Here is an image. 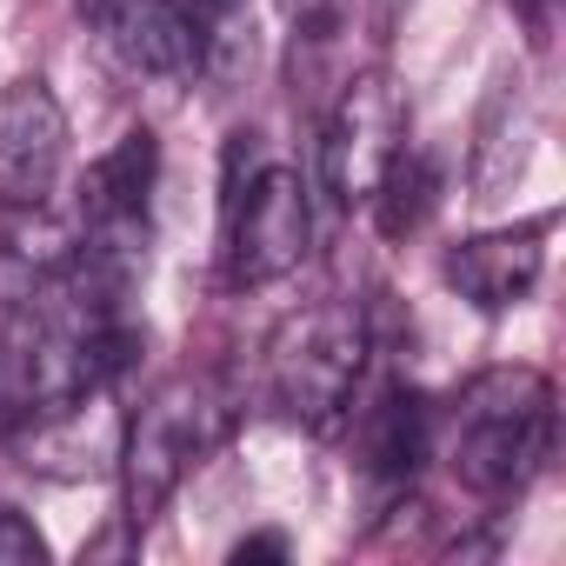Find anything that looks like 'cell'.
I'll return each mask as SVG.
<instances>
[{
	"label": "cell",
	"instance_id": "cell-17",
	"mask_svg": "<svg viewBox=\"0 0 566 566\" xmlns=\"http://www.w3.org/2000/svg\"><path fill=\"white\" fill-rule=\"evenodd\" d=\"M247 559H287V539H280V533H253V539L233 546V566H247Z\"/></svg>",
	"mask_w": 566,
	"mask_h": 566
},
{
	"label": "cell",
	"instance_id": "cell-16",
	"mask_svg": "<svg viewBox=\"0 0 566 566\" xmlns=\"http://www.w3.org/2000/svg\"><path fill=\"white\" fill-rule=\"evenodd\" d=\"M280 14H287L301 34H314V41H327L340 21H347V0H273Z\"/></svg>",
	"mask_w": 566,
	"mask_h": 566
},
{
	"label": "cell",
	"instance_id": "cell-2",
	"mask_svg": "<svg viewBox=\"0 0 566 566\" xmlns=\"http://www.w3.org/2000/svg\"><path fill=\"white\" fill-rule=\"evenodd\" d=\"M233 420H240V407H233V394H227L213 374H180V380L154 387L134 420H120V453H114V467H120V493H127V526H134V533H140V526L180 493V480L233 433Z\"/></svg>",
	"mask_w": 566,
	"mask_h": 566
},
{
	"label": "cell",
	"instance_id": "cell-19",
	"mask_svg": "<svg viewBox=\"0 0 566 566\" xmlns=\"http://www.w3.org/2000/svg\"><path fill=\"white\" fill-rule=\"evenodd\" d=\"M74 8H81V14H87V21H94V14H101V0H74Z\"/></svg>",
	"mask_w": 566,
	"mask_h": 566
},
{
	"label": "cell",
	"instance_id": "cell-8",
	"mask_svg": "<svg viewBox=\"0 0 566 566\" xmlns=\"http://www.w3.org/2000/svg\"><path fill=\"white\" fill-rule=\"evenodd\" d=\"M546 233H553V220L473 233V240H460V247L440 260V273H447V287H453L460 301H473L480 314L520 307V301L539 287V273H546Z\"/></svg>",
	"mask_w": 566,
	"mask_h": 566
},
{
	"label": "cell",
	"instance_id": "cell-18",
	"mask_svg": "<svg viewBox=\"0 0 566 566\" xmlns=\"http://www.w3.org/2000/svg\"><path fill=\"white\" fill-rule=\"evenodd\" d=\"M513 8H520L526 21H539V14H546V0H513Z\"/></svg>",
	"mask_w": 566,
	"mask_h": 566
},
{
	"label": "cell",
	"instance_id": "cell-14",
	"mask_svg": "<svg viewBox=\"0 0 566 566\" xmlns=\"http://www.w3.org/2000/svg\"><path fill=\"white\" fill-rule=\"evenodd\" d=\"M200 8V74L233 87L253 67V14L247 0H193Z\"/></svg>",
	"mask_w": 566,
	"mask_h": 566
},
{
	"label": "cell",
	"instance_id": "cell-13",
	"mask_svg": "<svg viewBox=\"0 0 566 566\" xmlns=\"http://www.w3.org/2000/svg\"><path fill=\"white\" fill-rule=\"evenodd\" d=\"M433 200H440V174H433V160L427 154H413V147H400V160L387 167V180L374 187V213H380V233L387 240H407L427 213H433Z\"/></svg>",
	"mask_w": 566,
	"mask_h": 566
},
{
	"label": "cell",
	"instance_id": "cell-7",
	"mask_svg": "<svg viewBox=\"0 0 566 566\" xmlns=\"http://www.w3.org/2000/svg\"><path fill=\"white\" fill-rule=\"evenodd\" d=\"M67 160V114L41 74L0 87V200H48Z\"/></svg>",
	"mask_w": 566,
	"mask_h": 566
},
{
	"label": "cell",
	"instance_id": "cell-6",
	"mask_svg": "<svg viewBox=\"0 0 566 566\" xmlns=\"http://www.w3.org/2000/svg\"><path fill=\"white\" fill-rule=\"evenodd\" d=\"M400 147H407V101H400V87L380 67L354 74L347 94L327 114V134H321V180H327L334 207H367L374 187L387 180V167L400 160Z\"/></svg>",
	"mask_w": 566,
	"mask_h": 566
},
{
	"label": "cell",
	"instance_id": "cell-4",
	"mask_svg": "<svg viewBox=\"0 0 566 566\" xmlns=\"http://www.w3.org/2000/svg\"><path fill=\"white\" fill-rule=\"evenodd\" d=\"M154 187H160V147L147 127H134L81 180L74 266H87L107 287H134V273L147 266V240H154Z\"/></svg>",
	"mask_w": 566,
	"mask_h": 566
},
{
	"label": "cell",
	"instance_id": "cell-5",
	"mask_svg": "<svg viewBox=\"0 0 566 566\" xmlns=\"http://www.w3.org/2000/svg\"><path fill=\"white\" fill-rule=\"evenodd\" d=\"M314 240V200L301 167L287 160H260L240 174V160L227 167V220H220V247H227V280L233 287H273L307 260Z\"/></svg>",
	"mask_w": 566,
	"mask_h": 566
},
{
	"label": "cell",
	"instance_id": "cell-1",
	"mask_svg": "<svg viewBox=\"0 0 566 566\" xmlns=\"http://www.w3.org/2000/svg\"><path fill=\"white\" fill-rule=\"evenodd\" d=\"M453 480L480 500H513L553 460V380L533 367H486L453 400Z\"/></svg>",
	"mask_w": 566,
	"mask_h": 566
},
{
	"label": "cell",
	"instance_id": "cell-10",
	"mask_svg": "<svg viewBox=\"0 0 566 566\" xmlns=\"http://www.w3.org/2000/svg\"><path fill=\"white\" fill-rule=\"evenodd\" d=\"M28 433H21V453H28V467H41V473H101L114 453H120V420H114V407H107V387L101 394H81V400H67V407H48V413H28L21 420Z\"/></svg>",
	"mask_w": 566,
	"mask_h": 566
},
{
	"label": "cell",
	"instance_id": "cell-9",
	"mask_svg": "<svg viewBox=\"0 0 566 566\" xmlns=\"http://www.w3.org/2000/svg\"><path fill=\"white\" fill-rule=\"evenodd\" d=\"M94 28L147 81L200 74V8L193 0H101Z\"/></svg>",
	"mask_w": 566,
	"mask_h": 566
},
{
	"label": "cell",
	"instance_id": "cell-12",
	"mask_svg": "<svg viewBox=\"0 0 566 566\" xmlns=\"http://www.w3.org/2000/svg\"><path fill=\"white\" fill-rule=\"evenodd\" d=\"M74 253V233L48 213V200H0V294L21 301L54 280Z\"/></svg>",
	"mask_w": 566,
	"mask_h": 566
},
{
	"label": "cell",
	"instance_id": "cell-15",
	"mask_svg": "<svg viewBox=\"0 0 566 566\" xmlns=\"http://www.w3.org/2000/svg\"><path fill=\"white\" fill-rule=\"evenodd\" d=\"M41 559H48L41 526L28 513H14V506H0V566H41Z\"/></svg>",
	"mask_w": 566,
	"mask_h": 566
},
{
	"label": "cell",
	"instance_id": "cell-3",
	"mask_svg": "<svg viewBox=\"0 0 566 566\" xmlns=\"http://www.w3.org/2000/svg\"><path fill=\"white\" fill-rule=\"evenodd\" d=\"M367 321L347 301H321L280 321V334L266 340V394L307 433H334L354 413L360 374H367Z\"/></svg>",
	"mask_w": 566,
	"mask_h": 566
},
{
	"label": "cell",
	"instance_id": "cell-11",
	"mask_svg": "<svg viewBox=\"0 0 566 566\" xmlns=\"http://www.w3.org/2000/svg\"><path fill=\"white\" fill-rule=\"evenodd\" d=\"M433 453V413L413 387H387L367 413H360V473L387 493H407V480L427 467Z\"/></svg>",
	"mask_w": 566,
	"mask_h": 566
}]
</instances>
